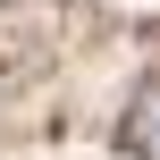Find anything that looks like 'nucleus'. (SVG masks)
I'll use <instances>...</instances> for the list:
<instances>
[{"label":"nucleus","mask_w":160,"mask_h":160,"mask_svg":"<svg viewBox=\"0 0 160 160\" xmlns=\"http://www.w3.org/2000/svg\"><path fill=\"white\" fill-rule=\"evenodd\" d=\"M118 143H127V160H152V84L127 101V135H118Z\"/></svg>","instance_id":"nucleus-1"}]
</instances>
